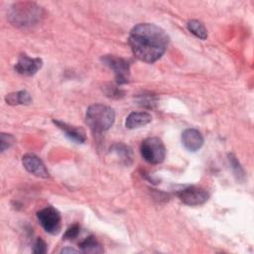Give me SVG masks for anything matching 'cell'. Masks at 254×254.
<instances>
[{"mask_svg": "<svg viewBox=\"0 0 254 254\" xmlns=\"http://www.w3.org/2000/svg\"><path fill=\"white\" fill-rule=\"evenodd\" d=\"M128 42L138 60L152 64L165 54L169 45V36L165 30L155 24L141 23L132 28Z\"/></svg>", "mask_w": 254, "mask_h": 254, "instance_id": "1", "label": "cell"}, {"mask_svg": "<svg viewBox=\"0 0 254 254\" xmlns=\"http://www.w3.org/2000/svg\"><path fill=\"white\" fill-rule=\"evenodd\" d=\"M114 110L103 104L90 105L85 113V122L93 133L100 134L108 130L114 123Z\"/></svg>", "mask_w": 254, "mask_h": 254, "instance_id": "2", "label": "cell"}, {"mask_svg": "<svg viewBox=\"0 0 254 254\" xmlns=\"http://www.w3.org/2000/svg\"><path fill=\"white\" fill-rule=\"evenodd\" d=\"M42 17V9L33 2H18L11 6L8 18L13 25L28 27L35 25Z\"/></svg>", "mask_w": 254, "mask_h": 254, "instance_id": "3", "label": "cell"}, {"mask_svg": "<svg viewBox=\"0 0 254 254\" xmlns=\"http://www.w3.org/2000/svg\"><path fill=\"white\" fill-rule=\"evenodd\" d=\"M140 153L147 163L157 165L164 161L166 157V148L162 140L158 137H149L142 141Z\"/></svg>", "mask_w": 254, "mask_h": 254, "instance_id": "4", "label": "cell"}, {"mask_svg": "<svg viewBox=\"0 0 254 254\" xmlns=\"http://www.w3.org/2000/svg\"><path fill=\"white\" fill-rule=\"evenodd\" d=\"M101 61L114 72L118 84H125L129 81L130 64L127 60L114 55H105L101 58Z\"/></svg>", "mask_w": 254, "mask_h": 254, "instance_id": "5", "label": "cell"}, {"mask_svg": "<svg viewBox=\"0 0 254 254\" xmlns=\"http://www.w3.org/2000/svg\"><path fill=\"white\" fill-rule=\"evenodd\" d=\"M37 217L44 228L50 234H58L61 230L62 217L60 212L53 206H47L37 212Z\"/></svg>", "mask_w": 254, "mask_h": 254, "instance_id": "6", "label": "cell"}, {"mask_svg": "<svg viewBox=\"0 0 254 254\" xmlns=\"http://www.w3.org/2000/svg\"><path fill=\"white\" fill-rule=\"evenodd\" d=\"M177 195L181 201L190 206L203 204L209 196L208 192L204 189L196 186H189L183 190H180L177 192Z\"/></svg>", "mask_w": 254, "mask_h": 254, "instance_id": "7", "label": "cell"}, {"mask_svg": "<svg viewBox=\"0 0 254 254\" xmlns=\"http://www.w3.org/2000/svg\"><path fill=\"white\" fill-rule=\"evenodd\" d=\"M43 65V61L40 58H31L26 54H22L19 56L18 61L14 66L16 72L31 76L34 75Z\"/></svg>", "mask_w": 254, "mask_h": 254, "instance_id": "8", "label": "cell"}, {"mask_svg": "<svg viewBox=\"0 0 254 254\" xmlns=\"http://www.w3.org/2000/svg\"><path fill=\"white\" fill-rule=\"evenodd\" d=\"M22 164L27 172L38 178L47 179L50 177V174L43 161L34 154L24 155L22 158Z\"/></svg>", "mask_w": 254, "mask_h": 254, "instance_id": "9", "label": "cell"}, {"mask_svg": "<svg viewBox=\"0 0 254 254\" xmlns=\"http://www.w3.org/2000/svg\"><path fill=\"white\" fill-rule=\"evenodd\" d=\"M182 143L187 150L195 152L202 147L203 137L198 130L194 128H188L182 133Z\"/></svg>", "mask_w": 254, "mask_h": 254, "instance_id": "10", "label": "cell"}, {"mask_svg": "<svg viewBox=\"0 0 254 254\" xmlns=\"http://www.w3.org/2000/svg\"><path fill=\"white\" fill-rule=\"evenodd\" d=\"M53 122H54L55 125H57L65 134V136L70 141L78 143V144H81V143L85 142V140H86L85 133L81 128H79L77 126H72V125L66 124V123L62 122L60 120H53Z\"/></svg>", "mask_w": 254, "mask_h": 254, "instance_id": "11", "label": "cell"}, {"mask_svg": "<svg viewBox=\"0 0 254 254\" xmlns=\"http://www.w3.org/2000/svg\"><path fill=\"white\" fill-rule=\"evenodd\" d=\"M151 121L152 116L148 112H131L125 120V126L127 129H136L149 124Z\"/></svg>", "mask_w": 254, "mask_h": 254, "instance_id": "12", "label": "cell"}, {"mask_svg": "<svg viewBox=\"0 0 254 254\" xmlns=\"http://www.w3.org/2000/svg\"><path fill=\"white\" fill-rule=\"evenodd\" d=\"M110 153L114 154L117 158H119L120 162L125 165L129 166L133 162V151L132 149L123 144V143H115L110 147Z\"/></svg>", "mask_w": 254, "mask_h": 254, "instance_id": "13", "label": "cell"}, {"mask_svg": "<svg viewBox=\"0 0 254 254\" xmlns=\"http://www.w3.org/2000/svg\"><path fill=\"white\" fill-rule=\"evenodd\" d=\"M5 100L9 105H28L32 102V97L28 91L20 90L7 94Z\"/></svg>", "mask_w": 254, "mask_h": 254, "instance_id": "14", "label": "cell"}, {"mask_svg": "<svg viewBox=\"0 0 254 254\" xmlns=\"http://www.w3.org/2000/svg\"><path fill=\"white\" fill-rule=\"evenodd\" d=\"M79 247L84 253H102L103 248L97 241L95 236L89 235L79 243Z\"/></svg>", "mask_w": 254, "mask_h": 254, "instance_id": "15", "label": "cell"}, {"mask_svg": "<svg viewBox=\"0 0 254 254\" xmlns=\"http://www.w3.org/2000/svg\"><path fill=\"white\" fill-rule=\"evenodd\" d=\"M188 30L200 40H205L207 38V31L203 24L197 20H190L187 24Z\"/></svg>", "mask_w": 254, "mask_h": 254, "instance_id": "16", "label": "cell"}, {"mask_svg": "<svg viewBox=\"0 0 254 254\" xmlns=\"http://www.w3.org/2000/svg\"><path fill=\"white\" fill-rule=\"evenodd\" d=\"M228 161H229V164L231 166V169L232 171L234 172L235 176L240 180L242 178H244V170L242 169L241 165L239 164L238 160L236 159V157L233 155V154H228Z\"/></svg>", "mask_w": 254, "mask_h": 254, "instance_id": "17", "label": "cell"}, {"mask_svg": "<svg viewBox=\"0 0 254 254\" xmlns=\"http://www.w3.org/2000/svg\"><path fill=\"white\" fill-rule=\"evenodd\" d=\"M14 142V137L11 134L2 133L0 136V145H1V152H4L8 149Z\"/></svg>", "mask_w": 254, "mask_h": 254, "instance_id": "18", "label": "cell"}, {"mask_svg": "<svg viewBox=\"0 0 254 254\" xmlns=\"http://www.w3.org/2000/svg\"><path fill=\"white\" fill-rule=\"evenodd\" d=\"M79 230H80V227H79V225L77 223L72 224L64 232V239H74L75 237H77V235L79 233Z\"/></svg>", "mask_w": 254, "mask_h": 254, "instance_id": "19", "label": "cell"}, {"mask_svg": "<svg viewBox=\"0 0 254 254\" xmlns=\"http://www.w3.org/2000/svg\"><path fill=\"white\" fill-rule=\"evenodd\" d=\"M33 252L36 254H44L47 252V243L41 238H37V240L34 243Z\"/></svg>", "mask_w": 254, "mask_h": 254, "instance_id": "20", "label": "cell"}, {"mask_svg": "<svg viewBox=\"0 0 254 254\" xmlns=\"http://www.w3.org/2000/svg\"><path fill=\"white\" fill-rule=\"evenodd\" d=\"M78 251L77 250H75V249H73V248H64L62 251H61V253H77Z\"/></svg>", "mask_w": 254, "mask_h": 254, "instance_id": "21", "label": "cell"}]
</instances>
